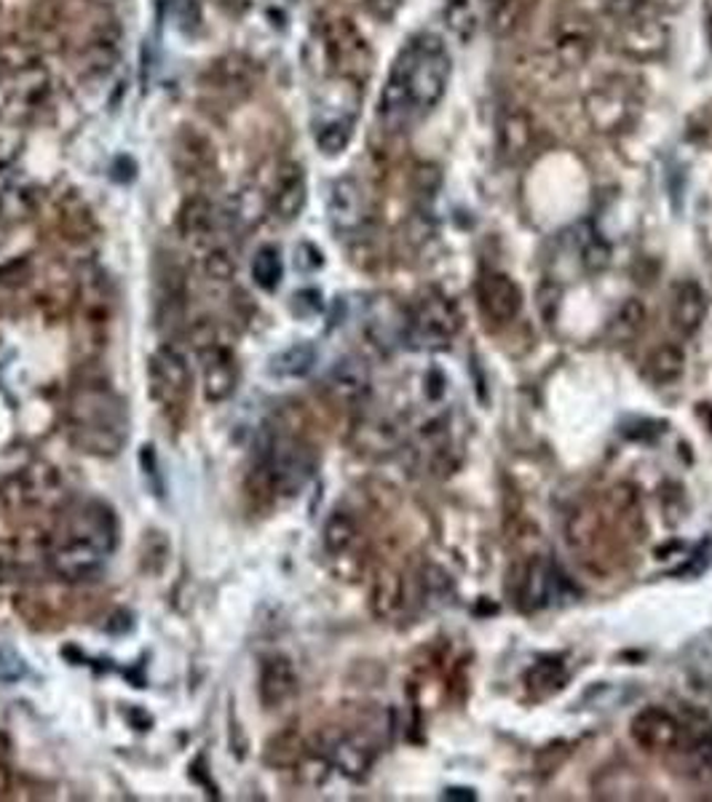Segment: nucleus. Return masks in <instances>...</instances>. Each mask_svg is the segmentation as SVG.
Returning a JSON list of instances; mask_svg holds the SVG:
<instances>
[{
	"instance_id": "5fc2aeb1",
	"label": "nucleus",
	"mask_w": 712,
	"mask_h": 802,
	"mask_svg": "<svg viewBox=\"0 0 712 802\" xmlns=\"http://www.w3.org/2000/svg\"><path fill=\"white\" fill-rule=\"evenodd\" d=\"M710 41H712V17H710Z\"/></svg>"
},
{
	"instance_id": "393cba45",
	"label": "nucleus",
	"mask_w": 712,
	"mask_h": 802,
	"mask_svg": "<svg viewBox=\"0 0 712 802\" xmlns=\"http://www.w3.org/2000/svg\"><path fill=\"white\" fill-rule=\"evenodd\" d=\"M175 164L183 177L202 179L209 177V171L215 169V153H211V145L202 137V134L185 132L177 137Z\"/></svg>"
},
{
	"instance_id": "cd10ccee",
	"label": "nucleus",
	"mask_w": 712,
	"mask_h": 802,
	"mask_svg": "<svg viewBox=\"0 0 712 802\" xmlns=\"http://www.w3.org/2000/svg\"><path fill=\"white\" fill-rule=\"evenodd\" d=\"M602 524H606V517L595 506H579L576 511H570L566 522V538L570 549L581 551V554L584 551H592L600 541Z\"/></svg>"
},
{
	"instance_id": "79ce46f5",
	"label": "nucleus",
	"mask_w": 712,
	"mask_h": 802,
	"mask_svg": "<svg viewBox=\"0 0 712 802\" xmlns=\"http://www.w3.org/2000/svg\"><path fill=\"white\" fill-rule=\"evenodd\" d=\"M300 743L298 733H281L276 741L268 743V762H276V765H292V762H300Z\"/></svg>"
},
{
	"instance_id": "a19ab883",
	"label": "nucleus",
	"mask_w": 712,
	"mask_h": 802,
	"mask_svg": "<svg viewBox=\"0 0 712 802\" xmlns=\"http://www.w3.org/2000/svg\"><path fill=\"white\" fill-rule=\"evenodd\" d=\"M359 434L364 436V447L370 449H386L396 447V441H400V428L394 426V423L389 420H373L368 423L364 428H359Z\"/></svg>"
},
{
	"instance_id": "f8f14e48",
	"label": "nucleus",
	"mask_w": 712,
	"mask_h": 802,
	"mask_svg": "<svg viewBox=\"0 0 712 802\" xmlns=\"http://www.w3.org/2000/svg\"><path fill=\"white\" fill-rule=\"evenodd\" d=\"M595 49V28L587 17L566 14L551 30V54L560 67L579 70Z\"/></svg>"
},
{
	"instance_id": "b1692460",
	"label": "nucleus",
	"mask_w": 712,
	"mask_h": 802,
	"mask_svg": "<svg viewBox=\"0 0 712 802\" xmlns=\"http://www.w3.org/2000/svg\"><path fill=\"white\" fill-rule=\"evenodd\" d=\"M217 220H220V211L207 196H190L179 209L177 225L179 233L188 241H211V236L217 233Z\"/></svg>"
},
{
	"instance_id": "c03bdc74",
	"label": "nucleus",
	"mask_w": 712,
	"mask_h": 802,
	"mask_svg": "<svg viewBox=\"0 0 712 802\" xmlns=\"http://www.w3.org/2000/svg\"><path fill=\"white\" fill-rule=\"evenodd\" d=\"M22 570V545L19 541H0V583L14 581Z\"/></svg>"
},
{
	"instance_id": "ea45409f",
	"label": "nucleus",
	"mask_w": 712,
	"mask_h": 802,
	"mask_svg": "<svg viewBox=\"0 0 712 802\" xmlns=\"http://www.w3.org/2000/svg\"><path fill=\"white\" fill-rule=\"evenodd\" d=\"M423 594H426V600L432 602V605H445V602H451L447 600V596L453 594L451 575H447L442 567H437V564H429V567L423 570Z\"/></svg>"
},
{
	"instance_id": "8fccbe9b",
	"label": "nucleus",
	"mask_w": 712,
	"mask_h": 802,
	"mask_svg": "<svg viewBox=\"0 0 712 802\" xmlns=\"http://www.w3.org/2000/svg\"><path fill=\"white\" fill-rule=\"evenodd\" d=\"M402 3H405V0H364V6H368L370 14H373L375 19H381V22L394 19L396 11L402 9Z\"/></svg>"
},
{
	"instance_id": "4be33fe9",
	"label": "nucleus",
	"mask_w": 712,
	"mask_h": 802,
	"mask_svg": "<svg viewBox=\"0 0 712 802\" xmlns=\"http://www.w3.org/2000/svg\"><path fill=\"white\" fill-rule=\"evenodd\" d=\"M298 690V674L290 658L271 656L262 660L260 669V701L268 709L287 704Z\"/></svg>"
},
{
	"instance_id": "37998d69",
	"label": "nucleus",
	"mask_w": 712,
	"mask_h": 802,
	"mask_svg": "<svg viewBox=\"0 0 712 802\" xmlns=\"http://www.w3.org/2000/svg\"><path fill=\"white\" fill-rule=\"evenodd\" d=\"M28 674V664L14 647L0 645V685H14Z\"/></svg>"
},
{
	"instance_id": "c85d7f7f",
	"label": "nucleus",
	"mask_w": 712,
	"mask_h": 802,
	"mask_svg": "<svg viewBox=\"0 0 712 802\" xmlns=\"http://www.w3.org/2000/svg\"><path fill=\"white\" fill-rule=\"evenodd\" d=\"M568 669L563 656H544L538 658L528 671H525V688L534 692L536 698H547L566 685Z\"/></svg>"
},
{
	"instance_id": "ddd939ff",
	"label": "nucleus",
	"mask_w": 712,
	"mask_h": 802,
	"mask_svg": "<svg viewBox=\"0 0 712 802\" xmlns=\"http://www.w3.org/2000/svg\"><path fill=\"white\" fill-rule=\"evenodd\" d=\"M630 736L646 752H672L680 743V717L664 706H648L632 717Z\"/></svg>"
},
{
	"instance_id": "9b49d317",
	"label": "nucleus",
	"mask_w": 712,
	"mask_h": 802,
	"mask_svg": "<svg viewBox=\"0 0 712 802\" xmlns=\"http://www.w3.org/2000/svg\"><path fill=\"white\" fill-rule=\"evenodd\" d=\"M196 351L204 367V396L207 402H226L236 388V358L226 343L215 337L209 324H198L194 330Z\"/></svg>"
},
{
	"instance_id": "20e7f679",
	"label": "nucleus",
	"mask_w": 712,
	"mask_h": 802,
	"mask_svg": "<svg viewBox=\"0 0 712 802\" xmlns=\"http://www.w3.org/2000/svg\"><path fill=\"white\" fill-rule=\"evenodd\" d=\"M317 449L308 441L262 428L258 441V471L266 477L274 496H300L317 473Z\"/></svg>"
},
{
	"instance_id": "58836bf2",
	"label": "nucleus",
	"mask_w": 712,
	"mask_h": 802,
	"mask_svg": "<svg viewBox=\"0 0 712 802\" xmlns=\"http://www.w3.org/2000/svg\"><path fill=\"white\" fill-rule=\"evenodd\" d=\"M204 271L211 281H230L236 275V260L228 247L223 243H211L207 257H204Z\"/></svg>"
},
{
	"instance_id": "c756f323",
	"label": "nucleus",
	"mask_w": 712,
	"mask_h": 802,
	"mask_svg": "<svg viewBox=\"0 0 712 802\" xmlns=\"http://www.w3.org/2000/svg\"><path fill=\"white\" fill-rule=\"evenodd\" d=\"M209 75L217 92L226 94H247L255 86L252 62L244 60V56H226L211 67Z\"/></svg>"
},
{
	"instance_id": "423d86ee",
	"label": "nucleus",
	"mask_w": 712,
	"mask_h": 802,
	"mask_svg": "<svg viewBox=\"0 0 712 802\" xmlns=\"http://www.w3.org/2000/svg\"><path fill=\"white\" fill-rule=\"evenodd\" d=\"M584 113L600 134H619L640 115V96L627 79H606L584 96Z\"/></svg>"
},
{
	"instance_id": "f704fd0d",
	"label": "nucleus",
	"mask_w": 712,
	"mask_h": 802,
	"mask_svg": "<svg viewBox=\"0 0 712 802\" xmlns=\"http://www.w3.org/2000/svg\"><path fill=\"white\" fill-rule=\"evenodd\" d=\"M281 275H285V265H281L279 249L260 247L258 252H255V260H252L255 284H258L260 289H266V292H274V289L281 284Z\"/></svg>"
},
{
	"instance_id": "6ab92c4d",
	"label": "nucleus",
	"mask_w": 712,
	"mask_h": 802,
	"mask_svg": "<svg viewBox=\"0 0 712 802\" xmlns=\"http://www.w3.org/2000/svg\"><path fill=\"white\" fill-rule=\"evenodd\" d=\"M515 586L517 607L525 613H536V610L547 607L551 596V567L544 556H530L519 564V577Z\"/></svg>"
},
{
	"instance_id": "473e14b6",
	"label": "nucleus",
	"mask_w": 712,
	"mask_h": 802,
	"mask_svg": "<svg viewBox=\"0 0 712 802\" xmlns=\"http://www.w3.org/2000/svg\"><path fill=\"white\" fill-rule=\"evenodd\" d=\"M646 321H648L646 305L640 303L638 298H630V300H625V303L619 305V311L613 313L611 326H608V335H611L613 343H619V345L632 343V340L646 330Z\"/></svg>"
},
{
	"instance_id": "9d476101",
	"label": "nucleus",
	"mask_w": 712,
	"mask_h": 802,
	"mask_svg": "<svg viewBox=\"0 0 712 802\" xmlns=\"http://www.w3.org/2000/svg\"><path fill=\"white\" fill-rule=\"evenodd\" d=\"M190 383H194V375H190L188 358L175 345H164L153 353L147 362V388L164 409L183 407L190 394Z\"/></svg>"
},
{
	"instance_id": "72a5a7b5",
	"label": "nucleus",
	"mask_w": 712,
	"mask_h": 802,
	"mask_svg": "<svg viewBox=\"0 0 712 802\" xmlns=\"http://www.w3.org/2000/svg\"><path fill=\"white\" fill-rule=\"evenodd\" d=\"M357 535H359L357 519L351 517L349 511H332L330 519H327V522H324V530H322L324 549L330 551L332 556L345 554V551H349L351 545H354Z\"/></svg>"
},
{
	"instance_id": "0eeeda50",
	"label": "nucleus",
	"mask_w": 712,
	"mask_h": 802,
	"mask_svg": "<svg viewBox=\"0 0 712 802\" xmlns=\"http://www.w3.org/2000/svg\"><path fill=\"white\" fill-rule=\"evenodd\" d=\"M322 51L327 67L338 75V79L362 83L373 73V51H370L368 41L349 19H336L322 32Z\"/></svg>"
},
{
	"instance_id": "f03ea898",
	"label": "nucleus",
	"mask_w": 712,
	"mask_h": 802,
	"mask_svg": "<svg viewBox=\"0 0 712 802\" xmlns=\"http://www.w3.org/2000/svg\"><path fill=\"white\" fill-rule=\"evenodd\" d=\"M118 543L115 513L102 500H86L62 517L49 541V564L65 581H89L105 567Z\"/></svg>"
},
{
	"instance_id": "a18cd8bd",
	"label": "nucleus",
	"mask_w": 712,
	"mask_h": 802,
	"mask_svg": "<svg viewBox=\"0 0 712 802\" xmlns=\"http://www.w3.org/2000/svg\"><path fill=\"white\" fill-rule=\"evenodd\" d=\"M538 313H541V319L547 321V324H555L557 313H560V300H563V289L560 284H555V281H544L541 287H538Z\"/></svg>"
},
{
	"instance_id": "49530a36",
	"label": "nucleus",
	"mask_w": 712,
	"mask_h": 802,
	"mask_svg": "<svg viewBox=\"0 0 712 802\" xmlns=\"http://www.w3.org/2000/svg\"><path fill=\"white\" fill-rule=\"evenodd\" d=\"M140 466H143L145 481H147V487H151V490H153V496L162 498L164 496V479H162V471H158L156 447L145 445L143 449H140Z\"/></svg>"
},
{
	"instance_id": "412c9836",
	"label": "nucleus",
	"mask_w": 712,
	"mask_h": 802,
	"mask_svg": "<svg viewBox=\"0 0 712 802\" xmlns=\"http://www.w3.org/2000/svg\"><path fill=\"white\" fill-rule=\"evenodd\" d=\"M306 198H308V188H306V177L300 166H285L276 177L274 185V196H271V215L279 222H292L298 220L300 211L306 207Z\"/></svg>"
},
{
	"instance_id": "4468645a",
	"label": "nucleus",
	"mask_w": 712,
	"mask_h": 802,
	"mask_svg": "<svg viewBox=\"0 0 712 802\" xmlns=\"http://www.w3.org/2000/svg\"><path fill=\"white\" fill-rule=\"evenodd\" d=\"M49 96V73L41 64H24L11 73L3 86V111L14 118L35 113Z\"/></svg>"
},
{
	"instance_id": "de8ad7c7",
	"label": "nucleus",
	"mask_w": 712,
	"mask_h": 802,
	"mask_svg": "<svg viewBox=\"0 0 712 802\" xmlns=\"http://www.w3.org/2000/svg\"><path fill=\"white\" fill-rule=\"evenodd\" d=\"M322 252H319L313 243H298V249H295V268L298 271H317V268H322Z\"/></svg>"
},
{
	"instance_id": "39448f33",
	"label": "nucleus",
	"mask_w": 712,
	"mask_h": 802,
	"mask_svg": "<svg viewBox=\"0 0 712 802\" xmlns=\"http://www.w3.org/2000/svg\"><path fill=\"white\" fill-rule=\"evenodd\" d=\"M461 311L442 292H426L407 313L405 340L413 348L442 351L461 332Z\"/></svg>"
},
{
	"instance_id": "3c124183",
	"label": "nucleus",
	"mask_w": 712,
	"mask_h": 802,
	"mask_svg": "<svg viewBox=\"0 0 712 802\" xmlns=\"http://www.w3.org/2000/svg\"><path fill=\"white\" fill-rule=\"evenodd\" d=\"M11 179H14V158L0 153V192L9 190Z\"/></svg>"
},
{
	"instance_id": "5701e85b",
	"label": "nucleus",
	"mask_w": 712,
	"mask_h": 802,
	"mask_svg": "<svg viewBox=\"0 0 712 802\" xmlns=\"http://www.w3.org/2000/svg\"><path fill=\"white\" fill-rule=\"evenodd\" d=\"M405 607V577L396 570L381 567L373 577L370 589V610L378 621H391Z\"/></svg>"
},
{
	"instance_id": "7ed1b4c3",
	"label": "nucleus",
	"mask_w": 712,
	"mask_h": 802,
	"mask_svg": "<svg viewBox=\"0 0 712 802\" xmlns=\"http://www.w3.org/2000/svg\"><path fill=\"white\" fill-rule=\"evenodd\" d=\"M70 441L86 455L113 458L130 439V415L118 394L102 383H83L70 399Z\"/></svg>"
},
{
	"instance_id": "2eb2a0df",
	"label": "nucleus",
	"mask_w": 712,
	"mask_h": 802,
	"mask_svg": "<svg viewBox=\"0 0 712 802\" xmlns=\"http://www.w3.org/2000/svg\"><path fill=\"white\" fill-rule=\"evenodd\" d=\"M477 303L483 308L485 319H491L493 324H509L523 311V289L512 275L487 271L477 281Z\"/></svg>"
},
{
	"instance_id": "864d4df0",
	"label": "nucleus",
	"mask_w": 712,
	"mask_h": 802,
	"mask_svg": "<svg viewBox=\"0 0 712 802\" xmlns=\"http://www.w3.org/2000/svg\"><path fill=\"white\" fill-rule=\"evenodd\" d=\"M3 787H6V765L0 762V789H3Z\"/></svg>"
},
{
	"instance_id": "bb28decb",
	"label": "nucleus",
	"mask_w": 712,
	"mask_h": 802,
	"mask_svg": "<svg viewBox=\"0 0 712 802\" xmlns=\"http://www.w3.org/2000/svg\"><path fill=\"white\" fill-rule=\"evenodd\" d=\"M354 124H357L354 113H336L319 121L313 139H317V147L322 150V156L327 158L340 156V153L351 145V139H354Z\"/></svg>"
},
{
	"instance_id": "7c9ffc66",
	"label": "nucleus",
	"mask_w": 712,
	"mask_h": 802,
	"mask_svg": "<svg viewBox=\"0 0 712 802\" xmlns=\"http://www.w3.org/2000/svg\"><path fill=\"white\" fill-rule=\"evenodd\" d=\"M685 356L678 345L662 343L646 358V377L657 385H672L683 377Z\"/></svg>"
},
{
	"instance_id": "dca6fc26",
	"label": "nucleus",
	"mask_w": 712,
	"mask_h": 802,
	"mask_svg": "<svg viewBox=\"0 0 712 802\" xmlns=\"http://www.w3.org/2000/svg\"><path fill=\"white\" fill-rule=\"evenodd\" d=\"M538 143V128L528 113L504 111L498 118V150L506 164H523L525 158L534 156Z\"/></svg>"
},
{
	"instance_id": "aec40b11",
	"label": "nucleus",
	"mask_w": 712,
	"mask_h": 802,
	"mask_svg": "<svg viewBox=\"0 0 712 802\" xmlns=\"http://www.w3.org/2000/svg\"><path fill=\"white\" fill-rule=\"evenodd\" d=\"M708 292H704L699 281H683L678 284L675 294H672V308H670V319L672 326L680 332L683 337L696 335L702 330L704 319H708Z\"/></svg>"
},
{
	"instance_id": "2f4dec72",
	"label": "nucleus",
	"mask_w": 712,
	"mask_h": 802,
	"mask_svg": "<svg viewBox=\"0 0 712 802\" xmlns=\"http://www.w3.org/2000/svg\"><path fill=\"white\" fill-rule=\"evenodd\" d=\"M313 364H317V348L311 343H292L290 348L271 356L268 372L274 377H290V381H295V377H306L313 369Z\"/></svg>"
},
{
	"instance_id": "f257e3e1",
	"label": "nucleus",
	"mask_w": 712,
	"mask_h": 802,
	"mask_svg": "<svg viewBox=\"0 0 712 802\" xmlns=\"http://www.w3.org/2000/svg\"><path fill=\"white\" fill-rule=\"evenodd\" d=\"M451 75V51L442 43V38L432 32L415 35L391 64L386 86L381 92L378 113H381L383 126L389 132H402L432 113L445 96Z\"/></svg>"
},
{
	"instance_id": "1a4fd4ad",
	"label": "nucleus",
	"mask_w": 712,
	"mask_h": 802,
	"mask_svg": "<svg viewBox=\"0 0 712 802\" xmlns=\"http://www.w3.org/2000/svg\"><path fill=\"white\" fill-rule=\"evenodd\" d=\"M62 496V479L56 468L47 464H30L24 468H17L9 479L0 487V498L9 509L14 511H33L47 509Z\"/></svg>"
},
{
	"instance_id": "4c0bfd02",
	"label": "nucleus",
	"mask_w": 712,
	"mask_h": 802,
	"mask_svg": "<svg viewBox=\"0 0 712 802\" xmlns=\"http://www.w3.org/2000/svg\"><path fill=\"white\" fill-rule=\"evenodd\" d=\"M579 254L587 273H602L611 265V243L602 239L600 233H595V230H589L587 239H581Z\"/></svg>"
},
{
	"instance_id": "e433bc0d",
	"label": "nucleus",
	"mask_w": 712,
	"mask_h": 802,
	"mask_svg": "<svg viewBox=\"0 0 712 802\" xmlns=\"http://www.w3.org/2000/svg\"><path fill=\"white\" fill-rule=\"evenodd\" d=\"M115 56H118V43L115 38L100 35L89 43L86 54H83V70L89 75H107L113 70Z\"/></svg>"
},
{
	"instance_id": "a211bd4d",
	"label": "nucleus",
	"mask_w": 712,
	"mask_h": 802,
	"mask_svg": "<svg viewBox=\"0 0 712 802\" xmlns=\"http://www.w3.org/2000/svg\"><path fill=\"white\" fill-rule=\"evenodd\" d=\"M330 762L336 765L345 779H364L370 773L375 762V743L370 741L368 736H359V733H345L338 736L336 741L330 743Z\"/></svg>"
},
{
	"instance_id": "a878e982",
	"label": "nucleus",
	"mask_w": 712,
	"mask_h": 802,
	"mask_svg": "<svg viewBox=\"0 0 712 802\" xmlns=\"http://www.w3.org/2000/svg\"><path fill=\"white\" fill-rule=\"evenodd\" d=\"M327 383L340 399H362L370 388V369L359 356H343L332 364Z\"/></svg>"
},
{
	"instance_id": "f3484780",
	"label": "nucleus",
	"mask_w": 712,
	"mask_h": 802,
	"mask_svg": "<svg viewBox=\"0 0 712 802\" xmlns=\"http://www.w3.org/2000/svg\"><path fill=\"white\" fill-rule=\"evenodd\" d=\"M330 222L338 233H354L364 222V196L354 177H340L332 183L327 198Z\"/></svg>"
},
{
	"instance_id": "09e8293b",
	"label": "nucleus",
	"mask_w": 712,
	"mask_h": 802,
	"mask_svg": "<svg viewBox=\"0 0 712 802\" xmlns=\"http://www.w3.org/2000/svg\"><path fill=\"white\" fill-rule=\"evenodd\" d=\"M295 313L300 316H313V313L322 311V294L317 289H303V292L295 294Z\"/></svg>"
},
{
	"instance_id": "6e6552de",
	"label": "nucleus",
	"mask_w": 712,
	"mask_h": 802,
	"mask_svg": "<svg viewBox=\"0 0 712 802\" xmlns=\"http://www.w3.org/2000/svg\"><path fill=\"white\" fill-rule=\"evenodd\" d=\"M616 46L634 60H657L667 49V28L651 9L640 3L619 6V35Z\"/></svg>"
},
{
	"instance_id": "603ef678",
	"label": "nucleus",
	"mask_w": 712,
	"mask_h": 802,
	"mask_svg": "<svg viewBox=\"0 0 712 802\" xmlns=\"http://www.w3.org/2000/svg\"><path fill=\"white\" fill-rule=\"evenodd\" d=\"M445 800H466V802H474V800H477V794H474L472 789L451 787V789H445Z\"/></svg>"
},
{
	"instance_id": "c9c22d12",
	"label": "nucleus",
	"mask_w": 712,
	"mask_h": 802,
	"mask_svg": "<svg viewBox=\"0 0 712 802\" xmlns=\"http://www.w3.org/2000/svg\"><path fill=\"white\" fill-rule=\"evenodd\" d=\"M525 0H485L487 24L496 35H509L523 19Z\"/></svg>"
}]
</instances>
